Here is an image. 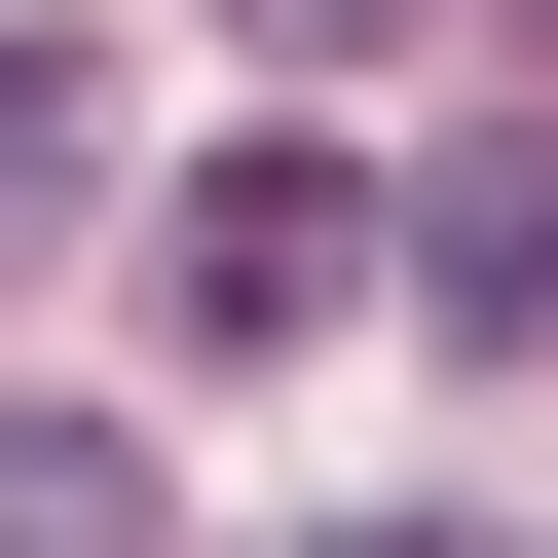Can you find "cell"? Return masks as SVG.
Instances as JSON below:
<instances>
[{"label": "cell", "mask_w": 558, "mask_h": 558, "mask_svg": "<svg viewBox=\"0 0 558 558\" xmlns=\"http://www.w3.org/2000/svg\"><path fill=\"white\" fill-rule=\"evenodd\" d=\"M373 260H410V186H336V149H223V186L149 223V299H186V373H260V336H336Z\"/></svg>", "instance_id": "obj_1"}, {"label": "cell", "mask_w": 558, "mask_h": 558, "mask_svg": "<svg viewBox=\"0 0 558 558\" xmlns=\"http://www.w3.org/2000/svg\"><path fill=\"white\" fill-rule=\"evenodd\" d=\"M410 299L447 336H558V112H447L410 149Z\"/></svg>", "instance_id": "obj_2"}, {"label": "cell", "mask_w": 558, "mask_h": 558, "mask_svg": "<svg viewBox=\"0 0 558 558\" xmlns=\"http://www.w3.org/2000/svg\"><path fill=\"white\" fill-rule=\"evenodd\" d=\"M75 260V0H0V299Z\"/></svg>", "instance_id": "obj_3"}, {"label": "cell", "mask_w": 558, "mask_h": 558, "mask_svg": "<svg viewBox=\"0 0 558 558\" xmlns=\"http://www.w3.org/2000/svg\"><path fill=\"white\" fill-rule=\"evenodd\" d=\"M0 558H149V447L112 410H0Z\"/></svg>", "instance_id": "obj_4"}, {"label": "cell", "mask_w": 558, "mask_h": 558, "mask_svg": "<svg viewBox=\"0 0 558 558\" xmlns=\"http://www.w3.org/2000/svg\"><path fill=\"white\" fill-rule=\"evenodd\" d=\"M336 558H484V521H336Z\"/></svg>", "instance_id": "obj_5"}]
</instances>
